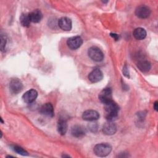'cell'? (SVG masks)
I'll use <instances>...</instances> for the list:
<instances>
[{
	"mask_svg": "<svg viewBox=\"0 0 158 158\" xmlns=\"http://www.w3.org/2000/svg\"><path fill=\"white\" fill-rule=\"evenodd\" d=\"M40 112L45 116L52 117L54 116V108L51 103H46L40 109Z\"/></svg>",
	"mask_w": 158,
	"mask_h": 158,
	"instance_id": "cell-12",
	"label": "cell"
},
{
	"mask_svg": "<svg viewBox=\"0 0 158 158\" xmlns=\"http://www.w3.org/2000/svg\"><path fill=\"white\" fill-rule=\"evenodd\" d=\"M20 22L22 26L28 27L31 22L29 14H22L20 17Z\"/></svg>",
	"mask_w": 158,
	"mask_h": 158,
	"instance_id": "cell-19",
	"label": "cell"
},
{
	"mask_svg": "<svg viewBox=\"0 0 158 158\" xmlns=\"http://www.w3.org/2000/svg\"><path fill=\"white\" fill-rule=\"evenodd\" d=\"M105 110L107 113L106 118L108 121H113L118 115L119 107L113 101L104 104Z\"/></svg>",
	"mask_w": 158,
	"mask_h": 158,
	"instance_id": "cell-1",
	"label": "cell"
},
{
	"mask_svg": "<svg viewBox=\"0 0 158 158\" xmlns=\"http://www.w3.org/2000/svg\"><path fill=\"white\" fill-rule=\"evenodd\" d=\"M103 78V73L99 69H94L88 75V79L91 83H97Z\"/></svg>",
	"mask_w": 158,
	"mask_h": 158,
	"instance_id": "cell-8",
	"label": "cell"
},
{
	"mask_svg": "<svg viewBox=\"0 0 158 158\" xmlns=\"http://www.w3.org/2000/svg\"><path fill=\"white\" fill-rule=\"evenodd\" d=\"M83 43V40L80 36H73L67 40V44L68 47L72 49L75 50L80 48Z\"/></svg>",
	"mask_w": 158,
	"mask_h": 158,
	"instance_id": "cell-5",
	"label": "cell"
},
{
	"mask_svg": "<svg viewBox=\"0 0 158 158\" xmlns=\"http://www.w3.org/2000/svg\"><path fill=\"white\" fill-rule=\"evenodd\" d=\"M112 147L107 143H100L96 144L94 149V154L98 157H106L111 152Z\"/></svg>",
	"mask_w": 158,
	"mask_h": 158,
	"instance_id": "cell-2",
	"label": "cell"
},
{
	"mask_svg": "<svg viewBox=\"0 0 158 158\" xmlns=\"http://www.w3.org/2000/svg\"><path fill=\"white\" fill-rule=\"evenodd\" d=\"M57 131L61 135H64L66 133L67 130V123L65 120L64 119H59L57 122Z\"/></svg>",
	"mask_w": 158,
	"mask_h": 158,
	"instance_id": "cell-17",
	"label": "cell"
},
{
	"mask_svg": "<svg viewBox=\"0 0 158 158\" xmlns=\"http://www.w3.org/2000/svg\"><path fill=\"white\" fill-rule=\"evenodd\" d=\"M1 51H4L5 49L6 44V36L4 34L1 35Z\"/></svg>",
	"mask_w": 158,
	"mask_h": 158,
	"instance_id": "cell-21",
	"label": "cell"
},
{
	"mask_svg": "<svg viewBox=\"0 0 158 158\" xmlns=\"http://www.w3.org/2000/svg\"><path fill=\"white\" fill-rule=\"evenodd\" d=\"M110 36H112L115 40H118V35H117L115 33H110Z\"/></svg>",
	"mask_w": 158,
	"mask_h": 158,
	"instance_id": "cell-23",
	"label": "cell"
},
{
	"mask_svg": "<svg viewBox=\"0 0 158 158\" xmlns=\"http://www.w3.org/2000/svg\"><path fill=\"white\" fill-rule=\"evenodd\" d=\"M123 75L127 77V78H129L130 76H129V72H128V67L127 65H125L123 68Z\"/></svg>",
	"mask_w": 158,
	"mask_h": 158,
	"instance_id": "cell-22",
	"label": "cell"
},
{
	"mask_svg": "<svg viewBox=\"0 0 158 158\" xmlns=\"http://www.w3.org/2000/svg\"><path fill=\"white\" fill-rule=\"evenodd\" d=\"M102 131L105 135H112L117 131V127L112 121H108L102 127Z\"/></svg>",
	"mask_w": 158,
	"mask_h": 158,
	"instance_id": "cell-11",
	"label": "cell"
},
{
	"mask_svg": "<svg viewBox=\"0 0 158 158\" xmlns=\"http://www.w3.org/2000/svg\"><path fill=\"white\" fill-rule=\"evenodd\" d=\"M88 56L94 61L100 62L104 59V54L102 51L96 46H92L88 51Z\"/></svg>",
	"mask_w": 158,
	"mask_h": 158,
	"instance_id": "cell-3",
	"label": "cell"
},
{
	"mask_svg": "<svg viewBox=\"0 0 158 158\" xmlns=\"http://www.w3.org/2000/svg\"><path fill=\"white\" fill-rule=\"evenodd\" d=\"M29 15L31 22L33 23L40 22L43 18V14L39 9H35L33 11L31 12L30 13H29Z\"/></svg>",
	"mask_w": 158,
	"mask_h": 158,
	"instance_id": "cell-15",
	"label": "cell"
},
{
	"mask_svg": "<svg viewBox=\"0 0 158 158\" xmlns=\"http://www.w3.org/2000/svg\"><path fill=\"white\" fill-rule=\"evenodd\" d=\"M99 99L100 101L104 104H107L112 101V89L110 88H104L99 94Z\"/></svg>",
	"mask_w": 158,
	"mask_h": 158,
	"instance_id": "cell-4",
	"label": "cell"
},
{
	"mask_svg": "<svg viewBox=\"0 0 158 158\" xmlns=\"http://www.w3.org/2000/svg\"><path fill=\"white\" fill-rule=\"evenodd\" d=\"M58 25L64 31H70L72 28V21L69 18L63 17L59 20Z\"/></svg>",
	"mask_w": 158,
	"mask_h": 158,
	"instance_id": "cell-13",
	"label": "cell"
},
{
	"mask_svg": "<svg viewBox=\"0 0 158 158\" xmlns=\"http://www.w3.org/2000/svg\"><path fill=\"white\" fill-rule=\"evenodd\" d=\"M158 102H157V101H156L155 102H154V110H156V111H157V109H158Z\"/></svg>",
	"mask_w": 158,
	"mask_h": 158,
	"instance_id": "cell-24",
	"label": "cell"
},
{
	"mask_svg": "<svg viewBox=\"0 0 158 158\" xmlns=\"http://www.w3.org/2000/svg\"><path fill=\"white\" fill-rule=\"evenodd\" d=\"M99 113L94 110H85L82 114V118L86 121H94L99 118Z\"/></svg>",
	"mask_w": 158,
	"mask_h": 158,
	"instance_id": "cell-10",
	"label": "cell"
},
{
	"mask_svg": "<svg viewBox=\"0 0 158 158\" xmlns=\"http://www.w3.org/2000/svg\"><path fill=\"white\" fill-rule=\"evenodd\" d=\"M133 35L135 39L138 40H142L144 39L146 36V31L144 28L141 27H138L134 30Z\"/></svg>",
	"mask_w": 158,
	"mask_h": 158,
	"instance_id": "cell-16",
	"label": "cell"
},
{
	"mask_svg": "<svg viewBox=\"0 0 158 158\" xmlns=\"http://www.w3.org/2000/svg\"><path fill=\"white\" fill-rule=\"evenodd\" d=\"M137 67L142 72H147L150 70L151 65L148 60H141L137 64Z\"/></svg>",
	"mask_w": 158,
	"mask_h": 158,
	"instance_id": "cell-18",
	"label": "cell"
},
{
	"mask_svg": "<svg viewBox=\"0 0 158 158\" xmlns=\"http://www.w3.org/2000/svg\"><path fill=\"white\" fill-rule=\"evenodd\" d=\"M9 88L12 93L17 94L20 93L23 88L22 83L18 78H13L10 81Z\"/></svg>",
	"mask_w": 158,
	"mask_h": 158,
	"instance_id": "cell-7",
	"label": "cell"
},
{
	"mask_svg": "<svg viewBox=\"0 0 158 158\" xmlns=\"http://www.w3.org/2000/svg\"><path fill=\"white\" fill-rule=\"evenodd\" d=\"M135 14L140 19H146L151 14V9L146 6L141 5L136 9Z\"/></svg>",
	"mask_w": 158,
	"mask_h": 158,
	"instance_id": "cell-6",
	"label": "cell"
},
{
	"mask_svg": "<svg viewBox=\"0 0 158 158\" xmlns=\"http://www.w3.org/2000/svg\"><path fill=\"white\" fill-rule=\"evenodd\" d=\"M13 149L15 152H16L17 154H20L22 156H28V152L23 149L22 148L18 146H15L13 147Z\"/></svg>",
	"mask_w": 158,
	"mask_h": 158,
	"instance_id": "cell-20",
	"label": "cell"
},
{
	"mask_svg": "<svg viewBox=\"0 0 158 158\" xmlns=\"http://www.w3.org/2000/svg\"><path fill=\"white\" fill-rule=\"evenodd\" d=\"M37 96H38L37 91L35 89H31L27 91L23 94L22 96V99L23 101L25 102L26 103L30 104L35 101Z\"/></svg>",
	"mask_w": 158,
	"mask_h": 158,
	"instance_id": "cell-9",
	"label": "cell"
},
{
	"mask_svg": "<svg viewBox=\"0 0 158 158\" xmlns=\"http://www.w3.org/2000/svg\"><path fill=\"white\" fill-rule=\"evenodd\" d=\"M71 133L76 138H81L86 134V129L82 125H75L72 127Z\"/></svg>",
	"mask_w": 158,
	"mask_h": 158,
	"instance_id": "cell-14",
	"label": "cell"
}]
</instances>
